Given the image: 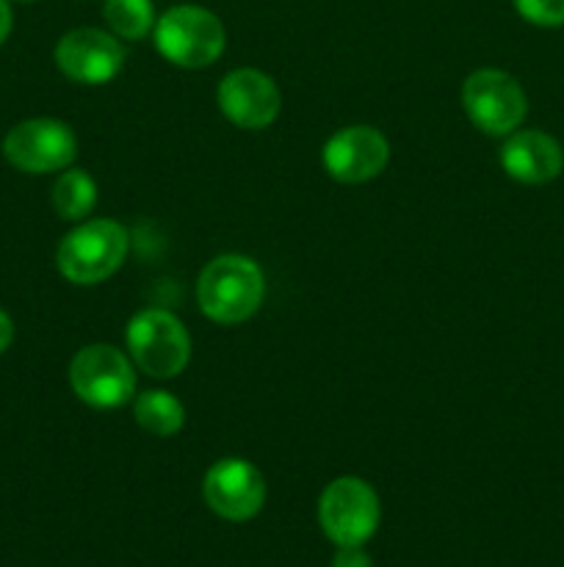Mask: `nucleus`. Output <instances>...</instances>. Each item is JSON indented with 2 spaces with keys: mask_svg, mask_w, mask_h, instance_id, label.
Segmentation results:
<instances>
[{
  "mask_svg": "<svg viewBox=\"0 0 564 567\" xmlns=\"http://www.w3.org/2000/svg\"><path fill=\"white\" fill-rule=\"evenodd\" d=\"M263 293V271L247 255H219L205 266L197 282L199 308L219 324L247 321L258 313Z\"/></svg>",
  "mask_w": 564,
  "mask_h": 567,
  "instance_id": "nucleus-1",
  "label": "nucleus"
},
{
  "mask_svg": "<svg viewBox=\"0 0 564 567\" xmlns=\"http://www.w3.org/2000/svg\"><path fill=\"white\" fill-rule=\"evenodd\" d=\"M127 230L114 219L83 221L72 233H66L55 252L59 271L75 286H94L114 275L125 260Z\"/></svg>",
  "mask_w": 564,
  "mask_h": 567,
  "instance_id": "nucleus-2",
  "label": "nucleus"
},
{
  "mask_svg": "<svg viewBox=\"0 0 564 567\" xmlns=\"http://www.w3.org/2000/svg\"><path fill=\"white\" fill-rule=\"evenodd\" d=\"M155 44L171 64L202 70L224 50V25L202 6H175L155 22Z\"/></svg>",
  "mask_w": 564,
  "mask_h": 567,
  "instance_id": "nucleus-3",
  "label": "nucleus"
},
{
  "mask_svg": "<svg viewBox=\"0 0 564 567\" xmlns=\"http://www.w3.org/2000/svg\"><path fill=\"white\" fill-rule=\"evenodd\" d=\"M127 352L149 377L169 380L191 360V338L182 321L169 310H142L127 324Z\"/></svg>",
  "mask_w": 564,
  "mask_h": 567,
  "instance_id": "nucleus-4",
  "label": "nucleus"
},
{
  "mask_svg": "<svg viewBox=\"0 0 564 567\" xmlns=\"http://www.w3.org/2000/svg\"><path fill=\"white\" fill-rule=\"evenodd\" d=\"M379 498L368 482L341 476L318 502V524L335 546H365L379 526Z\"/></svg>",
  "mask_w": 564,
  "mask_h": 567,
  "instance_id": "nucleus-5",
  "label": "nucleus"
},
{
  "mask_svg": "<svg viewBox=\"0 0 564 567\" xmlns=\"http://www.w3.org/2000/svg\"><path fill=\"white\" fill-rule=\"evenodd\" d=\"M70 385L88 408L111 410L125 404L136 391V374L125 352L108 343L81 349L70 363Z\"/></svg>",
  "mask_w": 564,
  "mask_h": 567,
  "instance_id": "nucleus-6",
  "label": "nucleus"
},
{
  "mask_svg": "<svg viewBox=\"0 0 564 567\" xmlns=\"http://www.w3.org/2000/svg\"><path fill=\"white\" fill-rule=\"evenodd\" d=\"M462 103L470 122L490 136H509L525 120V92L509 72L476 70L462 86Z\"/></svg>",
  "mask_w": 564,
  "mask_h": 567,
  "instance_id": "nucleus-7",
  "label": "nucleus"
},
{
  "mask_svg": "<svg viewBox=\"0 0 564 567\" xmlns=\"http://www.w3.org/2000/svg\"><path fill=\"white\" fill-rule=\"evenodd\" d=\"M3 155L20 172L48 175L66 169L75 161L77 138L72 127L59 120H25L6 133Z\"/></svg>",
  "mask_w": 564,
  "mask_h": 567,
  "instance_id": "nucleus-8",
  "label": "nucleus"
},
{
  "mask_svg": "<svg viewBox=\"0 0 564 567\" xmlns=\"http://www.w3.org/2000/svg\"><path fill=\"white\" fill-rule=\"evenodd\" d=\"M55 64L70 81L97 86L119 75L125 64V48L114 33L100 28H75L55 44Z\"/></svg>",
  "mask_w": 564,
  "mask_h": 567,
  "instance_id": "nucleus-9",
  "label": "nucleus"
},
{
  "mask_svg": "<svg viewBox=\"0 0 564 567\" xmlns=\"http://www.w3.org/2000/svg\"><path fill=\"white\" fill-rule=\"evenodd\" d=\"M205 502L219 518L241 520L254 518L263 509L265 502V482L263 474L252 463L238 457H227L216 463L205 474Z\"/></svg>",
  "mask_w": 564,
  "mask_h": 567,
  "instance_id": "nucleus-10",
  "label": "nucleus"
},
{
  "mask_svg": "<svg viewBox=\"0 0 564 567\" xmlns=\"http://www.w3.org/2000/svg\"><path fill=\"white\" fill-rule=\"evenodd\" d=\"M219 109L227 120L247 131L269 127L280 116L282 97L276 83L260 70H232L219 83Z\"/></svg>",
  "mask_w": 564,
  "mask_h": 567,
  "instance_id": "nucleus-11",
  "label": "nucleus"
},
{
  "mask_svg": "<svg viewBox=\"0 0 564 567\" xmlns=\"http://www.w3.org/2000/svg\"><path fill=\"white\" fill-rule=\"evenodd\" d=\"M324 169L330 177L341 183H365L374 181L390 161V147L387 138L376 127L352 125L337 131L330 142L324 144Z\"/></svg>",
  "mask_w": 564,
  "mask_h": 567,
  "instance_id": "nucleus-12",
  "label": "nucleus"
},
{
  "mask_svg": "<svg viewBox=\"0 0 564 567\" xmlns=\"http://www.w3.org/2000/svg\"><path fill=\"white\" fill-rule=\"evenodd\" d=\"M501 166L509 177L525 186H542L562 175L564 150L542 131H514L503 142Z\"/></svg>",
  "mask_w": 564,
  "mask_h": 567,
  "instance_id": "nucleus-13",
  "label": "nucleus"
},
{
  "mask_svg": "<svg viewBox=\"0 0 564 567\" xmlns=\"http://www.w3.org/2000/svg\"><path fill=\"white\" fill-rule=\"evenodd\" d=\"M136 421L142 430H147L149 435L158 437H171L182 430L186 424V410H182L180 399L171 396L166 391H147L136 399Z\"/></svg>",
  "mask_w": 564,
  "mask_h": 567,
  "instance_id": "nucleus-14",
  "label": "nucleus"
},
{
  "mask_svg": "<svg viewBox=\"0 0 564 567\" xmlns=\"http://www.w3.org/2000/svg\"><path fill=\"white\" fill-rule=\"evenodd\" d=\"M97 203V186L83 169H70L55 181L53 186V208L61 219L81 221L92 214Z\"/></svg>",
  "mask_w": 564,
  "mask_h": 567,
  "instance_id": "nucleus-15",
  "label": "nucleus"
},
{
  "mask_svg": "<svg viewBox=\"0 0 564 567\" xmlns=\"http://www.w3.org/2000/svg\"><path fill=\"white\" fill-rule=\"evenodd\" d=\"M103 17L116 37L130 42H138L155 28L153 0H105Z\"/></svg>",
  "mask_w": 564,
  "mask_h": 567,
  "instance_id": "nucleus-16",
  "label": "nucleus"
},
{
  "mask_svg": "<svg viewBox=\"0 0 564 567\" xmlns=\"http://www.w3.org/2000/svg\"><path fill=\"white\" fill-rule=\"evenodd\" d=\"M514 9L525 22L540 28L564 25V0H514Z\"/></svg>",
  "mask_w": 564,
  "mask_h": 567,
  "instance_id": "nucleus-17",
  "label": "nucleus"
},
{
  "mask_svg": "<svg viewBox=\"0 0 564 567\" xmlns=\"http://www.w3.org/2000/svg\"><path fill=\"white\" fill-rule=\"evenodd\" d=\"M332 567H374L370 557L363 551V546H337Z\"/></svg>",
  "mask_w": 564,
  "mask_h": 567,
  "instance_id": "nucleus-18",
  "label": "nucleus"
},
{
  "mask_svg": "<svg viewBox=\"0 0 564 567\" xmlns=\"http://www.w3.org/2000/svg\"><path fill=\"white\" fill-rule=\"evenodd\" d=\"M11 341H14V324L6 310H0V354L11 347Z\"/></svg>",
  "mask_w": 564,
  "mask_h": 567,
  "instance_id": "nucleus-19",
  "label": "nucleus"
},
{
  "mask_svg": "<svg viewBox=\"0 0 564 567\" xmlns=\"http://www.w3.org/2000/svg\"><path fill=\"white\" fill-rule=\"evenodd\" d=\"M11 33V6L9 0H0V44L9 39Z\"/></svg>",
  "mask_w": 564,
  "mask_h": 567,
  "instance_id": "nucleus-20",
  "label": "nucleus"
},
{
  "mask_svg": "<svg viewBox=\"0 0 564 567\" xmlns=\"http://www.w3.org/2000/svg\"><path fill=\"white\" fill-rule=\"evenodd\" d=\"M22 3H31V0H22Z\"/></svg>",
  "mask_w": 564,
  "mask_h": 567,
  "instance_id": "nucleus-21",
  "label": "nucleus"
}]
</instances>
